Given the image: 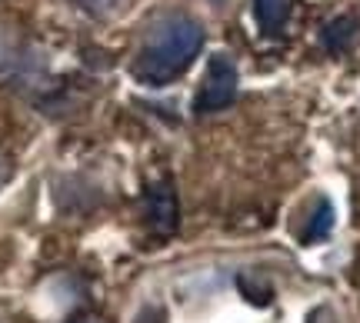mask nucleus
<instances>
[{"label": "nucleus", "instance_id": "nucleus-1", "mask_svg": "<svg viewBox=\"0 0 360 323\" xmlns=\"http://www.w3.org/2000/svg\"><path fill=\"white\" fill-rule=\"evenodd\" d=\"M200 51H204V27L193 17L160 13L143 34V44L134 60V74L147 87H167L180 74L191 70Z\"/></svg>", "mask_w": 360, "mask_h": 323}, {"label": "nucleus", "instance_id": "nucleus-2", "mask_svg": "<svg viewBox=\"0 0 360 323\" xmlns=\"http://www.w3.org/2000/svg\"><path fill=\"white\" fill-rule=\"evenodd\" d=\"M237 67L227 53H214L210 57V64H207V74H204V84H200V91L193 97V110L197 114H217L224 107L233 104V97H237Z\"/></svg>", "mask_w": 360, "mask_h": 323}, {"label": "nucleus", "instance_id": "nucleus-3", "mask_svg": "<svg viewBox=\"0 0 360 323\" xmlns=\"http://www.w3.org/2000/svg\"><path fill=\"white\" fill-rule=\"evenodd\" d=\"M177 220H180V207L170 180L154 183L147 190V223H150V230L160 233V237H170L177 230Z\"/></svg>", "mask_w": 360, "mask_h": 323}, {"label": "nucleus", "instance_id": "nucleus-4", "mask_svg": "<svg viewBox=\"0 0 360 323\" xmlns=\"http://www.w3.org/2000/svg\"><path fill=\"white\" fill-rule=\"evenodd\" d=\"M323 47L330 53H347L354 44H357V37H360V20L354 17V13H340V17H334L330 24L323 27Z\"/></svg>", "mask_w": 360, "mask_h": 323}, {"label": "nucleus", "instance_id": "nucleus-5", "mask_svg": "<svg viewBox=\"0 0 360 323\" xmlns=\"http://www.w3.org/2000/svg\"><path fill=\"white\" fill-rule=\"evenodd\" d=\"M294 13V0H254V17L264 34H281Z\"/></svg>", "mask_w": 360, "mask_h": 323}, {"label": "nucleus", "instance_id": "nucleus-6", "mask_svg": "<svg viewBox=\"0 0 360 323\" xmlns=\"http://www.w3.org/2000/svg\"><path fill=\"white\" fill-rule=\"evenodd\" d=\"M334 227V207H330V200H317V213L310 217L307 230H304V240L314 244V240H323L327 233Z\"/></svg>", "mask_w": 360, "mask_h": 323}, {"label": "nucleus", "instance_id": "nucleus-7", "mask_svg": "<svg viewBox=\"0 0 360 323\" xmlns=\"http://www.w3.org/2000/svg\"><path fill=\"white\" fill-rule=\"evenodd\" d=\"M74 4L84 7L87 13H94V17H114V13H120V7L127 0H74Z\"/></svg>", "mask_w": 360, "mask_h": 323}, {"label": "nucleus", "instance_id": "nucleus-8", "mask_svg": "<svg viewBox=\"0 0 360 323\" xmlns=\"http://www.w3.org/2000/svg\"><path fill=\"white\" fill-rule=\"evenodd\" d=\"M13 57H17V37H13L11 27L0 24V70L7 64H13Z\"/></svg>", "mask_w": 360, "mask_h": 323}, {"label": "nucleus", "instance_id": "nucleus-9", "mask_svg": "<svg viewBox=\"0 0 360 323\" xmlns=\"http://www.w3.org/2000/svg\"><path fill=\"white\" fill-rule=\"evenodd\" d=\"M11 177H13V164H11V157L0 150V190L11 183Z\"/></svg>", "mask_w": 360, "mask_h": 323}, {"label": "nucleus", "instance_id": "nucleus-10", "mask_svg": "<svg viewBox=\"0 0 360 323\" xmlns=\"http://www.w3.org/2000/svg\"><path fill=\"white\" fill-rule=\"evenodd\" d=\"M74 323H103V320H101V317H77Z\"/></svg>", "mask_w": 360, "mask_h": 323}]
</instances>
